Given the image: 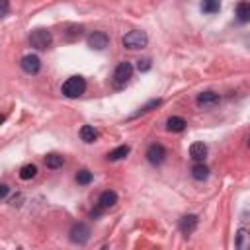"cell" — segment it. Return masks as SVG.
<instances>
[{"instance_id": "cell-1", "label": "cell", "mask_w": 250, "mask_h": 250, "mask_svg": "<svg viewBox=\"0 0 250 250\" xmlns=\"http://www.w3.org/2000/svg\"><path fill=\"white\" fill-rule=\"evenodd\" d=\"M84 90H86V82H84L82 76H71L63 84V94L67 98H78V96L84 94Z\"/></svg>"}, {"instance_id": "cell-2", "label": "cell", "mask_w": 250, "mask_h": 250, "mask_svg": "<svg viewBox=\"0 0 250 250\" xmlns=\"http://www.w3.org/2000/svg\"><path fill=\"white\" fill-rule=\"evenodd\" d=\"M147 41H149V37H147V34H145V32L133 30V32H129L127 36L123 37V47H125V49L135 51V49H143V47L147 45Z\"/></svg>"}, {"instance_id": "cell-3", "label": "cell", "mask_w": 250, "mask_h": 250, "mask_svg": "<svg viewBox=\"0 0 250 250\" xmlns=\"http://www.w3.org/2000/svg\"><path fill=\"white\" fill-rule=\"evenodd\" d=\"M51 41H53L51 32H49V30H43V28L34 30L32 36H30V43H32V47H36V49H47V47L51 45Z\"/></svg>"}, {"instance_id": "cell-4", "label": "cell", "mask_w": 250, "mask_h": 250, "mask_svg": "<svg viewBox=\"0 0 250 250\" xmlns=\"http://www.w3.org/2000/svg\"><path fill=\"white\" fill-rule=\"evenodd\" d=\"M133 76V65L127 63V61H123L115 67V72H113V80L117 86H123L125 82H129V78Z\"/></svg>"}, {"instance_id": "cell-5", "label": "cell", "mask_w": 250, "mask_h": 250, "mask_svg": "<svg viewBox=\"0 0 250 250\" xmlns=\"http://www.w3.org/2000/svg\"><path fill=\"white\" fill-rule=\"evenodd\" d=\"M147 161H149L151 164H155V166L162 164V162L166 161V149H164L162 145H159V143L151 145V147L147 149Z\"/></svg>"}, {"instance_id": "cell-6", "label": "cell", "mask_w": 250, "mask_h": 250, "mask_svg": "<svg viewBox=\"0 0 250 250\" xmlns=\"http://www.w3.org/2000/svg\"><path fill=\"white\" fill-rule=\"evenodd\" d=\"M107 43H109V37L104 32H94V34L88 36V45L96 51H104L107 47Z\"/></svg>"}, {"instance_id": "cell-7", "label": "cell", "mask_w": 250, "mask_h": 250, "mask_svg": "<svg viewBox=\"0 0 250 250\" xmlns=\"http://www.w3.org/2000/svg\"><path fill=\"white\" fill-rule=\"evenodd\" d=\"M88 238H90V229H88L86 225L78 223V225H74V227L71 229V240H72V242L84 244V242H88Z\"/></svg>"}, {"instance_id": "cell-8", "label": "cell", "mask_w": 250, "mask_h": 250, "mask_svg": "<svg viewBox=\"0 0 250 250\" xmlns=\"http://www.w3.org/2000/svg\"><path fill=\"white\" fill-rule=\"evenodd\" d=\"M196 102H197V106H199V107H213V106H217V104H219V94H217V92H213V90H205V92L197 94Z\"/></svg>"}, {"instance_id": "cell-9", "label": "cell", "mask_w": 250, "mask_h": 250, "mask_svg": "<svg viewBox=\"0 0 250 250\" xmlns=\"http://www.w3.org/2000/svg\"><path fill=\"white\" fill-rule=\"evenodd\" d=\"M20 65H22L24 72H28V74H37L39 69H41V61H39L37 55H26Z\"/></svg>"}, {"instance_id": "cell-10", "label": "cell", "mask_w": 250, "mask_h": 250, "mask_svg": "<svg viewBox=\"0 0 250 250\" xmlns=\"http://www.w3.org/2000/svg\"><path fill=\"white\" fill-rule=\"evenodd\" d=\"M205 157H207V145L201 143V141L192 143V147H190V159L196 161V162H203Z\"/></svg>"}, {"instance_id": "cell-11", "label": "cell", "mask_w": 250, "mask_h": 250, "mask_svg": "<svg viewBox=\"0 0 250 250\" xmlns=\"http://www.w3.org/2000/svg\"><path fill=\"white\" fill-rule=\"evenodd\" d=\"M196 229H197V217H196V215H186V217L180 219V231H182L186 236H190Z\"/></svg>"}, {"instance_id": "cell-12", "label": "cell", "mask_w": 250, "mask_h": 250, "mask_svg": "<svg viewBox=\"0 0 250 250\" xmlns=\"http://www.w3.org/2000/svg\"><path fill=\"white\" fill-rule=\"evenodd\" d=\"M115 203H117V194H115L113 190H106V192H102L100 197H98V205L104 207V209L113 207Z\"/></svg>"}, {"instance_id": "cell-13", "label": "cell", "mask_w": 250, "mask_h": 250, "mask_svg": "<svg viewBox=\"0 0 250 250\" xmlns=\"http://www.w3.org/2000/svg\"><path fill=\"white\" fill-rule=\"evenodd\" d=\"M234 246H236L238 250H250V231H248V229H238V231H236Z\"/></svg>"}, {"instance_id": "cell-14", "label": "cell", "mask_w": 250, "mask_h": 250, "mask_svg": "<svg viewBox=\"0 0 250 250\" xmlns=\"http://www.w3.org/2000/svg\"><path fill=\"white\" fill-rule=\"evenodd\" d=\"M166 129L172 131V133H180L186 129V119L184 117H178V115H172L168 121H166Z\"/></svg>"}, {"instance_id": "cell-15", "label": "cell", "mask_w": 250, "mask_h": 250, "mask_svg": "<svg viewBox=\"0 0 250 250\" xmlns=\"http://www.w3.org/2000/svg\"><path fill=\"white\" fill-rule=\"evenodd\" d=\"M80 139L84 143H94L98 139V131L92 127V125H82L80 127Z\"/></svg>"}, {"instance_id": "cell-16", "label": "cell", "mask_w": 250, "mask_h": 250, "mask_svg": "<svg viewBox=\"0 0 250 250\" xmlns=\"http://www.w3.org/2000/svg\"><path fill=\"white\" fill-rule=\"evenodd\" d=\"M236 20L240 24H246L250 22V2H240L236 6Z\"/></svg>"}, {"instance_id": "cell-17", "label": "cell", "mask_w": 250, "mask_h": 250, "mask_svg": "<svg viewBox=\"0 0 250 250\" xmlns=\"http://www.w3.org/2000/svg\"><path fill=\"white\" fill-rule=\"evenodd\" d=\"M221 10V0H201V12L217 14Z\"/></svg>"}, {"instance_id": "cell-18", "label": "cell", "mask_w": 250, "mask_h": 250, "mask_svg": "<svg viewBox=\"0 0 250 250\" xmlns=\"http://www.w3.org/2000/svg\"><path fill=\"white\" fill-rule=\"evenodd\" d=\"M192 176L196 178V180H207V176H209V168L203 164V162H196L194 164V168H192Z\"/></svg>"}, {"instance_id": "cell-19", "label": "cell", "mask_w": 250, "mask_h": 250, "mask_svg": "<svg viewBox=\"0 0 250 250\" xmlns=\"http://www.w3.org/2000/svg\"><path fill=\"white\" fill-rule=\"evenodd\" d=\"M127 155H129V147L127 145H121V147L113 149L111 153H107V161H121V159H125Z\"/></svg>"}, {"instance_id": "cell-20", "label": "cell", "mask_w": 250, "mask_h": 250, "mask_svg": "<svg viewBox=\"0 0 250 250\" xmlns=\"http://www.w3.org/2000/svg\"><path fill=\"white\" fill-rule=\"evenodd\" d=\"M63 162H65V159L61 157V155H57V153H51V155H47L45 157V164H47V168H59V166H63Z\"/></svg>"}, {"instance_id": "cell-21", "label": "cell", "mask_w": 250, "mask_h": 250, "mask_svg": "<svg viewBox=\"0 0 250 250\" xmlns=\"http://www.w3.org/2000/svg\"><path fill=\"white\" fill-rule=\"evenodd\" d=\"M36 174H37V166L36 164H26V166L20 168V178L22 180H32V178H36Z\"/></svg>"}, {"instance_id": "cell-22", "label": "cell", "mask_w": 250, "mask_h": 250, "mask_svg": "<svg viewBox=\"0 0 250 250\" xmlns=\"http://www.w3.org/2000/svg\"><path fill=\"white\" fill-rule=\"evenodd\" d=\"M76 182H78L80 186H88V184L92 182V172L86 170V168L78 170V172H76Z\"/></svg>"}, {"instance_id": "cell-23", "label": "cell", "mask_w": 250, "mask_h": 250, "mask_svg": "<svg viewBox=\"0 0 250 250\" xmlns=\"http://www.w3.org/2000/svg\"><path fill=\"white\" fill-rule=\"evenodd\" d=\"M159 106H161V100H151V102H149V104H145V106H143V107H141L133 117H139V115H143V113H147V111H151L153 107H159Z\"/></svg>"}, {"instance_id": "cell-24", "label": "cell", "mask_w": 250, "mask_h": 250, "mask_svg": "<svg viewBox=\"0 0 250 250\" xmlns=\"http://www.w3.org/2000/svg\"><path fill=\"white\" fill-rule=\"evenodd\" d=\"M137 69H139L141 72H145V71H149V69H151V61H149V59H143V61H139V65H137Z\"/></svg>"}, {"instance_id": "cell-25", "label": "cell", "mask_w": 250, "mask_h": 250, "mask_svg": "<svg viewBox=\"0 0 250 250\" xmlns=\"http://www.w3.org/2000/svg\"><path fill=\"white\" fill-rule=\"evenodd\" d=\"M8 186L6 184H2V186H0V196H2V199H6V196H8Z\"/></svg>"}, {"instance_id": "cell-26", "label": "cell", "mask_w": 250, "mask_h": 250, "mask_svg": "<svg viewBox=\"0 0 250 250\" xmlns=\"http://www.w3.org/2000/svg\"><path fill=\"white\" fill-rule=\"evenodd\" d=\"M8 14V0H2V16Z\"/></svg>"}, {"instance_id": "cell-27", "label": "cell", "mask_w": 250, "mask_h": 250, "mask_svg": "<svg viewBox=\"0 0 250 250\" xmlns=\"http://www.w3.org/2000/svg\"><path fill=\"white\" fill-rule=\"evenodd\" d=\"M248 147H250V141H248Z\"/></svg>"}]
</instances>
